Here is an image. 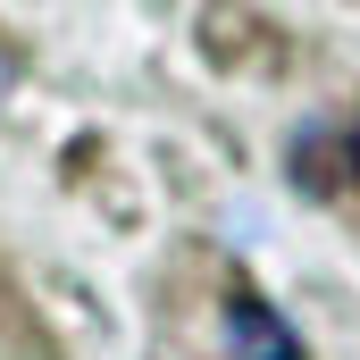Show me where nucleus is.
I'll return each mask as SVG.
<instances>
[{"instance_id":"obj_1","label":"nucleus","mask_w":360,"mask_h":360,"mask_svg":"<svg viewBox=\"0 0 360 360\" xmlns=\"http://www.w3.org/2000/svg\"><path fill=\"white\" fill-rule=\"evenodd\" d=\"M218 327H226V352H235V360H302V335L276 319L260 293H226Z\"/></svg>"},{"instance_id":"obj_2","label":"nucleus","mask_w":360,"mask_h":360,"mask_svg":"<svg viewBox=\"0 0 360 360\" xmlns=\"http://www.w3.org/2000/svg\"><path fill=\"white\" fill-rule=\"evenodd\" d=\"M352 160H360V126H352Z\"/></svg>"}]
</instances>
